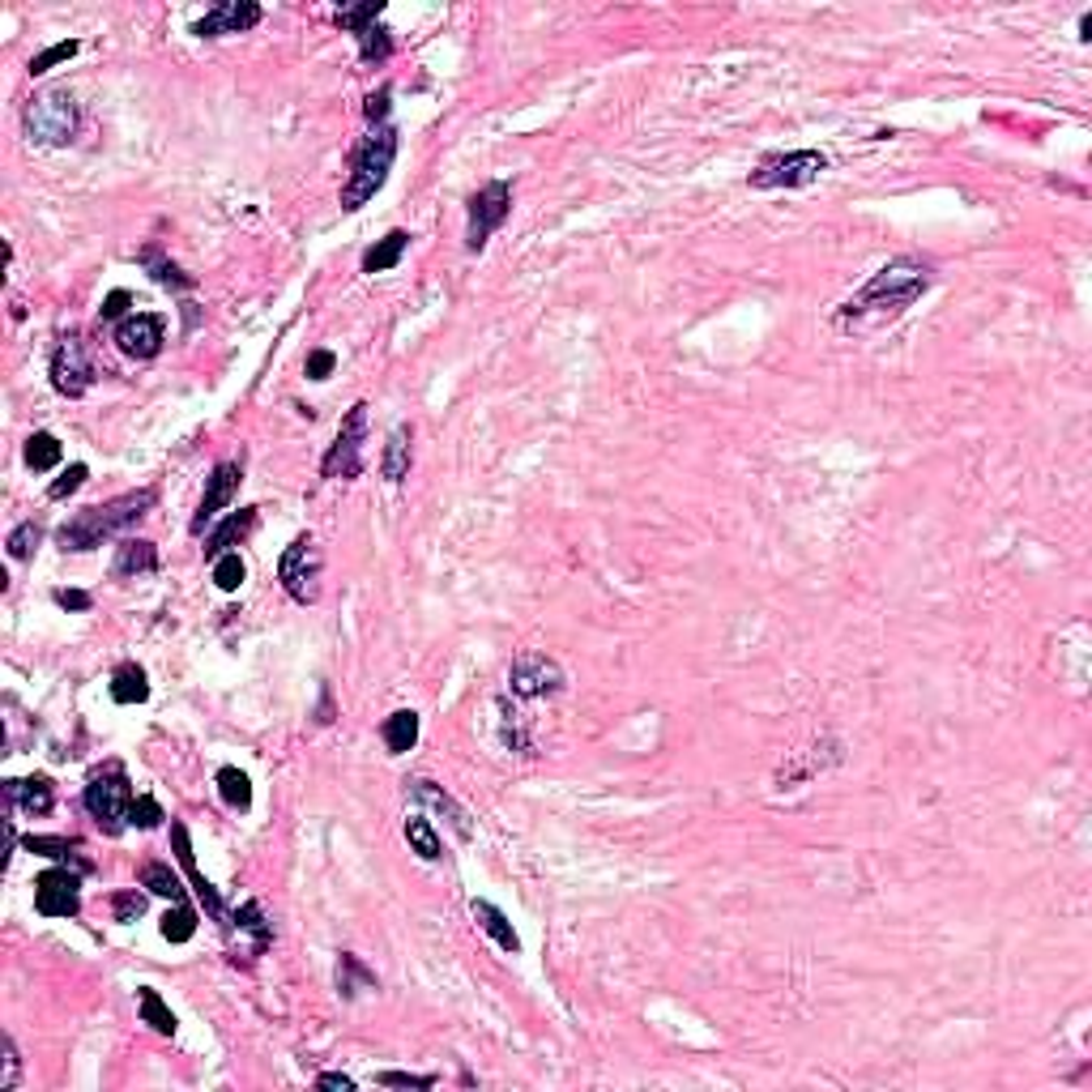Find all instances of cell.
I'll list each match as a JSON object with an SVG mask.
<instances>
[{
	"instance_id": "obj_48",
	"label": "cell",
	"mask_w": 1092,
	"mask_h": 1092,
	"mask_svg": "<svg viewBox=\"0 0 1092 1092\" xmlns=\"http://www.w3.org/2000/svg\"><path fill=\"white\" fill-rule=\"evenodd\" d=\"M128 303H132V295H128V291H111V295L103 299L99 316H103V321H124V312H128Z\"/></svg>"
},
{
	"instance_id": "obj_34",
	"label": "cell",
	"mask_w": 1092,
	"mask_h": 1092,
	"mask_svg": "<svg viewBox=\"0 0 1092 1092\" xmlns=\"http://www.w3.org/2000/svg\"><path fill=\"white\" fill-rule=\"evenodd\" d=\"M136 998H142V1020H146L154 1033L171 1037V1033H175V1016H171V1008H167L163 998H158V990H150V986H146V990L136 994Z\"/></svg>"
},
{
	"instance_id": "obj_5",
	"label": "cell",
	"mask_w": 1092,
	"mask_h": 1092,
	"mask_svg": "<svg viewBox=\"0 0 1092 1092\" xmlns=\"http://www.w3.org/2000/svg\"><path fill=\"white\" fill-rule=\"evenodd\" d=\"M132 786H128V772L120 764H107L103 772H95L81 794L85 811L95 815V824L107 833V837H120L124 824H128V806H132Z\"/></svg>"
},
{
	"instance_id": "obj_45",
	"label": "cell",
	"mask_w": 1092,
	"mask_h": 1092,
	"mask_svg": "<svg viewBox=\"0 0 1092 1092\" xmlns=\"http://www.w3.org/2000/svg\"><path fill=\"white\" fill-rule=\"evenodd\" d=\"M333 368H338V354H333V350H312V354H307V363H303L307 380H329V376H333Z\"/></svg>"
},
{
	"instance_id": "obj_31",
	"label": "cell",
	"mask_w": 1092,
	"mask_h": 1092,
	"mask_svg": "<svg viewBox=\"0 0 1092 1092\" xmlns=\"http://www.w3.org/2000/svg\"><path fill=\"white\" fill-rule=\"evenodd\" d=\"M218 794H222V802L231 806V811H248L252 806V781L244 777L240 768H218Z\"/></svg>"
},
{
	"instance_id": "obj_14",
	"label": "cell",
	"mask_w": 1092,
	"mask_h": 1092,
	"mask_svg": "<svg viewBox=\"0 0 1092 1092\" xmlns=\"http://www.w3.org/2000/svg\"><path fill=\"white\" fill-rule=\"evenodd\" d=\"M163 316L158 312H132L116 325V346L128 358H154L163 350Z\"/></svg>"
},
{
	"instance_id": "obj_19",
	"label": "cell",
	"mask_w": 1092,
	"mask_h": 1092,
	"mask_svg": "<svg viewBox=\"0 0 1092 1092\" xmlns=\"http://www.w3.org/2000/svg\"><path fill=\"white\" fill-rule=\"evenodd\" d=\"M5 802L18 806L22 815H48L56 806V786L52 777H22V781H5Z\"/></svg>"
},
{
	"instance_id": "obj_1",
	"label": "cell",
	"mask_w": 1092,
	"mask_h": 1092,
	"mask_svg": "<svg viewBox=\"0 0 1092 1092\" xmlns=\"http://www.w3.org/2000/svg\"><path fill=\"white\" fill-rule=\"evenodd\" d=\"M935 282V269L918 256H892L884 269H875L867 287L853 291L845 303H837L833 312V329L837 333H871L884 329L892 321L914 307Z\"/></svg>"
},
{
	"instance_id": "obj_44",
	"label": "cell",
	"mask_w": 1092,
	"mask_h": 1092,
	"mask_svg": "<svg viewBox=\"0 0 1092 1092\" xmlns=\"http://www.w3.org/2000/svg\"><path fill=\"white\" fill-rule=\"evenodd\" d=\"M85 478H90V470H85L81 462H73V466H69V470H65V474H60V478L48 487V499H69L73 491H81V482H85Z\"/></svg>"
},
{
	"instance_id": "obj_6",
	"label": "cell",
	"mask_w": 1092,
	"mask_h": 1092,
	"mask_svg": "<svg viewBox=\"0 0 1092 1092\" xmlns=\"http://www.w3.org/2000/svg\"><path fill=\"white\" fill-rule=\"evenodd\" d=\"M321 572H325V555L312 533H299L278 560V580L299 606H312L321 598Z\"/></svg>"
},
{
	"instance_id": "obj_49",
	"label": "cell",
	"mask_w": 1092,
	"mask_h": 1092,
	"mask_svg": "<svg viewBox=\"0 0 1092 1092\" xmlns=\"http://www.w3.org/2000/svg\"><path fill=\"white\" fill-rule=\"evenodd\" d=\"M56 606H65V611H90V594H81V589H56Z\"/></svg>"
},
{
	"instance_id": "obj_26",
	"label": "cell",
	"mask_w": 1092,
	"mask_h": 1092,
	"mask_svg": "<svg viewBox=\"0 0 1092 1092\" xmlns=\"http://www.w3.org/2000/svg\"><path fill=\"white\" fill-rule=\"evenodd\" d=\"M380 735H384L389 755H405L409 747L419 743V713H415V709H397V713L380 725Z\"/></svg>"
},
{
	"instance_id": "obj_32",
	"label": "cell",
	"mask_w": 1092,
	"mask_h": 1092,
	"mask_svg": "<svg viewBox=\"0 0 1092 1092\" xmlns=\"http://www.w3.org/2000/svg\"><path fill=\"white\" fill-rule=\"evenodd\" d=\"M26 466L30 470H52V466H60V440L52 436V431H34L30 440H26Z\"/></svg>"
},
{
	"instance_id": "obj_42",
	"label": "cell",
	"mask_w": 1092,
	"mask_h": 1092,
	"mask_svg": "<svg viewBox=\"0 0 1092 1092\" xmlns=\"http://www.w3.org/2000/svg\"><path fill=\"white\" fill-rule=\"evenodd\" d=\"M163 806L150 798V794H142V798H132V806H128V824L132 828H142V833H150V828H158L163 824Z\"/></svg>"
},
{
	"instance_id": "obj_47",
	"label": "cell",
	"mask_w": 1092,
	"mask_h": 1092,
	"mask_svg": "<svg viewBox=\"0 0 1092 1092\" xmlns=\"http://www.w3.org/2000/svg\"><path fill=\"white\" fill-rule=\"evenodd\" d=\"M389 99H393V90H389V85H380L376 95L368 99V107H363V116H368V124H372V128H380V120L389 116Z\"/></svg>"
},
{
	"instance_id": "obj_24",
	"label": "cell",
	"mask_w": 1092,
	"mask_h": 1092,
	"mask_svg": "<svg viewBox=\"0 0 1092 1092\" xmlns=\"http://www.w3.org/2000/svg\"><path fill=\"white\" fill-rule=\"evenodd\" d=\"M470 914H474V922H478V926H482L499 947H504V951H513V955L521 951V939H517L513 922H508L504 914H499V909H495L491 900H474V904H470Z\"/></svg>"
},
{
	"instance_id": "obj_36",
	"label": "cell",
	"mask_w": 1092,
	"mask_h": 1092,
	"mask_svg": "<svg viewBox=\"0 0 1092 1092\" xmlns=\"http://www.w3.org/2000/svg\"><path fill=\"white\" fill-rule=\"evenodd\" d=\"M358 56L368 60V65H384L389 56H393V39H389V30L384 26H368L358 34Z\"/></svg>"
},
{
	"instance_id": "obj_27",
	"label": "cell",
	"mask_w": 1092,
	"mask_h": 1092,
	"mask_svg": "<svg viewBox=\"0 0 1092 1092\" xmlns=\"http://www.w3.org/2000/svg\"><path fill=\"white\" fill-rule=\"evenodd\" d=\"M372 986H376V973L363 965L354 951H342L338 955V990H342V998H358L363 990H372Z\"/></svg>"
},
{
	"instance_id": "obj_50",
	"label": "cell",
	"mask_w": 1092,
	"mask_h": 1092,
	"mask_svg": "<svg viewBox=\"0 0 1092 1092\" xmlns=\"http://www.w3.org/2000/svg\"><path fill=\"white\" fill-rule=\"evenodd\" d=\"M316 1084H321V1088H342V1092H350V1088H354V1079H350V1075H342V1071H325V1075H316Z\"/></svg>"
},
{
	"instance_id": "obj_30",
	"label": "cell",
	"mask_w": 1092,
	"mask_h": 1092,
	"mask_svg": "<svg viewBox=\"0 0 1092 1092\" xmlns=\"http://www.w3.org/2000/svg\"><path fill=\"white\" fill-rule=\"evenodd\" d=\"M142 888H150L154 896H167L171 904L184 900V884H179V875L167 867V862H146V867H142Z\"/></svg>"
},
{
	"instance_id": "obj_3",
	"label": "cell",
	"mask_w": 1092,
	"mask_h": 1092,
	"mask_svg": "<svg viewBox=\"0 0 1092 1092\" xmlns=\"http://www.w3.org/2000/svg\"><path fill=\"white\" fill-rule=\"evenodd\" d=\"M393 158H397V132L389 124L372 128V136H363V146L354 150V163H350V179L342 189V209H363L380 189L393 171Z\"/></svg>"
},
{
	"instance_id": "obj_10",
	"label": "cell",
	"mask_w": 1092,
	"mask_h": 1092,
	"mask_svg": "<svg viewBox=\"0 0 1092 1092\" xmlns=\"http://www.w3.org/2000/svg\"><path fill=\"white\" fill-rule=\"evenodd\" d=\"M513 214V189L504 179H491L487 189H478L470 197V226H466V248L470 252H482L487 240L504 226V218Z\"/></svg>"
},
{
	"instance_id": "obj_51",
	"label": "cell",
	"mask_w": 1092,
	"mask_h": 1092,
	"mask_svg": "<svg viewBox=\"0 0 1092 1092\" xmlns=\"http://www.w3.org/2000/svg\"><path fill=\"white\" fill-rule=\"evenodd\" d=\"M1079 39H1092V14L1079 18Z\"/></svg>"
},
{
	"instance_id": "obj_40",
	"label": "cell",
	"mask_w": 1092,
	"mask_h": 1092,
	"mask_svg": "<svg viewBox=\"0 0 1092 1092\" xmlns=\"http://www.w3.org/2000/svg\"><path fill=\"white\" fill-rule=\"evenodd\" d=\"M22 1079V1059H18V1045L14 1037H0V1092H14Z\"/></svg>"
},
{
	"instance_id": "obj_13",
	"label": "cell",
	"mask_w": 1092,
	"mask_h": 1092,
	"mask_svg": "<svg viewBox=\"0 0 1092 1092\" xmlns=\"http://www.w3.org/2000/svg\"><path fill=\"white\" fill-rule=\"evenodd\" d=\"M81 871L52 867L34 879V909L43 918H77L81 914V896H77Z\"/></svg>"
},
{
	"instance_id": "obj_33",
	"label": "cell",
	"mask_w": 1092,
	"mask_h": 1092,
	"mask_svg": "<svg viewBox=\"0 0 1092 1092\" xmlns=\"http://www.w3.org/2000/svg\"><path fill=\"white\" fill-rule=\"evenodd\" d=\"M405 841H409V849H415L423 862H436V858H440V837H436V828L427 824L423 815L405 819Z\"/></svg>"
},
{
	"instance_id": "obj_41",
	"label": "cell",
	"mask_w": 1092,
	"mask_h": 1092,
	"mask_svg": "<svg viewBox=\"0 0 1092 1092\" xmlns=\"http://www.w3.org/2000/svg\"><path fill=\"white\" fill-rule=\"evenodd\" d=\"M81 52V43L77 39H65V43H52L48 52H39L34 60H30V73L39 77V73H48V69H56V65H65V60H73Z\"/></svg>"
},
{
	"instance_id": "obj_21",
	"label": "cell",
	"mask_w": 1092,
	"mask_h": 1092,
	"mask_svg": "<svg viewBox=\"0 0 1092 1092\" xmlns=\"http://www.w3.org/2000/svg\"><path fill=\"white\" fill-rule=\"evenodd\" d=\"M252 529H256V508H240V513H231V517H226V521L205 538V560L214 564V560H222V555H231V546L244 542Z\"/></svg>"
},
{
	"instance_id": "obj_35",
	"label": "cell",
	"mask_w": 1092,
	"mask_h": 1092,
	"mask_svg": "<svg viewBox=\"0 0 1092 1092\" xmlns=\"http://www.w3.org/2000/svg\"><path fill=\"white\" fill-rule=\"evenodd\" d=\"M197 935V914L193 909L179 900L175 909H167V918H163V939H171V943H189Z\"/></svg>"
},
{
	"instance_id": "obj_43",
	"label": "cell",
	"mask_w": 1092,
	"mask_h": 1092,
	"mask_svg": "<svg viewBox=\"0 0 1092 1092\" xmlns=\"http://www.w3.org/2000/svg\"><path fill=\"white\" fill-rule=\"evenodd\" d=\"M111 909H116V922H136L146 914V892H116V900H111Z\"/></svg>"
},
{
	"instance_id": "obj_2",
	"label": "cell",
	"mask_w": 1092,
	"mask_h": 1092,
	"mask_svg": "<svg viewBox=\"0 0 1092 1092\" xmlns=\"http://www.w3.org/2000/svg\"><path fill=\"white\" fill-rule=\"evenodd\" d=\"M154 491L142 487V491H128V495H116L107 504H90L81 508L77 517H69L56 533V542L65 551H95V546L111 542V538H124L136 521H142L150 508H154Z\"/></svg>"
},
{
	"instance_id": "obj_46",
	"label": "cell",
	"mask_w": 1092,
	"mask_h": 1092,
	"mask_svg": "<svg viewBox=\"0 0 1092 1092\" xmlns=\"http://www.w3.org/2000/svg\"><path fill=\"white\" fill-rule=\"evenodd\" d=\"M384 1088H436V1075H405V1071H380Z\"/></svg>"
},
{
	"instance_id": "obj_11",
	"label": "cell",
	"mask_w": 1092,
	"mask_h": 1092,
	"mask_svg": "<svg viewBox=\"0 0 1092 1092\" xmlns=\"http://www.w3.org/2000/svg\"><path fill=\"white\" fill-rule=\"evenodd\" d=\"M52 384L65 397H81L90 384H95V363H90V346L81 333H60L56 350H52Z\"/></svg>"
},
{
	"instance_id": "obj_25",
	"label": "cell",
	"mask_w": 1092,
	"mask_h": 1092,
	"mask_svg": "<svg viewBox=\"0 0 1092 1092\" xmlns=\"http://www.w3.org/2000/svg\"><path fill=\"white\" fill-rule=\"evenodd\" d=\"M111 700L116 704H142V700H150V682H146V670L136 666V662H124V666H116V674H111Z\"/></svg>"
},
{
	"instance_id": "obj_16",
	"label": "cell",
	"mask_w": 1092,
	"mask_h": 1092,
	"mask_svg": "<svg viewBox=\"0 0 1092 1092\" xmlns=\"http://www.w3.org/2000/svg\"><path fill=\"white\" fill-rule=\"evenodd\" d=\"M171 845H175V858H179V867H184V875H189V884H193V892H197V900L205 904V914L222 926L226 922V904H222V896H218V888L197 871V853H193V841H189V828L184 824H171Z\"/></svg>"
},
{
	"instance_id": "obj_28",
	"label": "cell",
	"mask_w": 1092,
	"mask_h": 1092,
	"mask_svg": "<svg viewBox=\"0 0 1092 1092\" xmlns=\"http://www.w3.org/2000/svg\"><path fill=\"white\" fill-rule=\"evenodd\" d=\"M142 265L150 269V278H154L158 287H171V291H189V287H193V278H189V273L179 269L175 260H167V256L158 252V244L142 248Z\"/></svg>"
},
{
	"instance_id": "obj_37",
	"label": "cell",
	"mask_w": 1092,
	"mask_h": 1092,
	"mask_svg": "<svg viewBox=\"0 0 1092 1092\" xmlns=\"http://www.w3.org/2000/svg\"><path fill=\"white\" fill-rule=\"evenodd\" d=\"M380 14H384V5H380V0H368V5H342V9H338V22H342V26H350L354 34H363L368 26H376V18H380Z\"/></svg>"
},
{
	"instance_id": "obj_9",
	"label": "cell",
	"mask_w": 1092,
	"mask_h": 1092,
	"mask_svg": "<svg viewBox=\"0 0 1092 1092\" xmlns=\"http://www.w3.org/2000/svg\"><path fill=\"white\" fill-rule=\"evenodd\" d=\"M828 171V158L819 150H794V154H777L764 158L751 171V189H802L811 179H819Z\"/></svg>"
},
{
	"instance_id": "obj_39",
	"label": "cell",
	"mask_w": 1092,
	"mask_h": 1092,
	"mask_svg": "<svg viewBox=\"0 0 1092 1092\" xmlns=\"http://www.w3.org/2000/svg\"><path fill=\"white\" fill-rule=\"evenodd\" d=\"M39 538H43V529H39L34 521H22V525L9 533V542H5L9 560H30V555L39 551Z\"/></svg>"
},
{
	"instance_id": "obj_22",
	"label": "cell",
	"mask_w": 1092,
	"mask_h": 1092,
	"mask_svg": "<svg viewBox=\"0 0 1092 1092\" xmlns=\"http://www.w3.org/2000/svg\"><path fill=\"white\" fill-rule=\"evenodd\" d=\"M409 466H415V431H409L405 423H397L384 440V457H380V474L389 482H401L409 474Z\"/></svg>"
},
{
	"instance_id": "obj_17",
	"label": "cell",
	"mask_w": 1092,
	"mask_h": 1092,
	"mask_svg": "<svg viewBox=\"0 0 1092 1092\" xmlns=\"http://www.w3.org/2000/svg\"><path fill=\"white\" fill-rule=\"evenodd\" d=\"M260 22V5H252V0H222V5H214L201 22H193V34L201 39H222V34H244Z\"/></svg>"
},
{
	"instance_id": "obj_8",
	"label": "cell",
	"mask_w": 1092,
	"mask_h": 1092,
	"mask_svg": "<svg viewBox=\"0 0 1092 1092\" xmlns=\"http://www.w3.org/2000/svg\"><path fill=\"white\" fill-rule=\"evenodd\" d=\"M363 444H368V405H350V415L342 419L325 462H321V474L325 478H358L363 474Z\"/></svg>"
},
{
	"instance_id": "obj_15",
	"label": "cell",
	"mask_w": 1092,
	"mask_h": 1092,
	"mask_svg": "<svg viewBox=\"0 0 1092 1092\" xmlns=\"http://www.w3.org/2000/svg\"><path fill=\"white\" fill-rule=\"evenodd\" d=\"M240 482H244V466H240V462L214 466V474L205 478V495H201V504H197V517H193V533H201L226 504H231L235 491H240Z\"/></svg>"
},
{
	"instance_id": "obj_23",
	"label": "cell",
	"mask_w": 1092,
	"mask_h": 1092,
	"mask_svg": "<svg viewBox=\"0 0 1092 1092\" xmlns=\"http://www.w3.org/2000/svg\"><path fill=\"white\" fill-rule=\"evenodd\" d=\"M30 853H43V858H52V862H65V867H73V871H81V875H90L95 867H90V858H85V849H81V841H65V837H26L22 841Z\"/></svg>"
},
{
	"instance_id": "obj_12",
	"label": "cell",
	"mask_w": 1092,
	"mask_h": 1092,
	"mask_svg": "<svg viewBox=\"0 0 1092 1092\" xmlns=\"http://www.w3.org/2000/svg\"><path fill=\"white\" fill-rule=\"evenodd\" d=\"M508 692L517 700H542V696H555L564 692V670L555 657H546V653H521L508 670Z\"/></svg>"
},
{
	"instance_id": "obj_7",
	"label": "cell",
	"mask_w": 1092,
	"mask_h": 1092,
	"mask_svg": "<svg viewBox=\"0 0 1092 1092\" xmlns=\"http://www.w3.org/2000/svg\"><path fill=\"white\" fill-rule=\"evenodd\" d=\"M222 935H226V947H231V961H235V965H240V961L252 965L256 955H265L269 943H273V922L265 918V909H260L256 900H244L240 909H231V914H226Z\"/></svg>"
},
{
	"instance_id": "obj_38",
	"label": "cell",
	"mask_w": 1092,
	"mask_h": 1092,
	"mask_svg": "<svg viewBox=\"0 0 1092 1092\" xmlns=\"http://www.w3.org/2000/svg\"><path fill=\"white\" fill-rule=\"evenodd\" d=\"M214 585L222 589V594H235V589L244 585V560H240V551L214 560Z\"/></svg>"
},
{
	"instance_id": "obj_18",
	"label": "cell",
	"mask_w": 1092,
	"mask_h": 1092,
	"mask_svg": "<svg viewBox=\"0 0 1092 1092\" xmlns=\"http://www.w3.org/2000/svg\"><path fill=\"white\" fill-rule=\"evenodd\" d=\"M409 798H419L423 806H431L436 815H444L448 824H452V833H457L462 841H470L474 837V824H470V815H466V806L457 802V798H448L436 781H427V777H415L409 781Z\"/></svg>"
},
{
	"instance_id": "obj_20",
	"label": "cell",
	"mask_w": 1092,
	"mask_h": 1092,
	"mask_svg": "<svg viewBox=\"0 0 1092 1092\" xmlns=\"http://www.w3.org/2000/svg\"><path fill=\"white\" fill-rule=\"evenodd\" d=\"M146 572H158V546L146 538H120L111 576H146Z\"/></svg>"
},
{
	"instance_id": "obj_4",
	"label": "cell",
	"mask_w": 1092,
	"mask_h": 1092,
	"mask_svg": "<svg viewBox=\"0 0 1092 1092\" xmlns=\"http://www.w3.org/2000/svg\"><path fill=\"white\" fill-rule=\"evenodd\" d=\"M77 103L65 95V90H48V95H34L22 107V128L34 146H69L77 136Z\"/></svg>"
},
{
	"instance_id": "obj_29",
	"label": "cell",
	"mask_w": 1092,
	"mask_h": 1092,
	"mask_svg": "<svg viewBox=\"0 0 1092 1092\" xmlns=\"http://www.w3.org/2000/svg\"><path fill=\"white\" fill-rule=\"evenodd\" d=\"M405 248H409V235H405V231H389L380 244H372L368 252H363V273H384V269H393Z\"/></svg>"
}]
</instances>
